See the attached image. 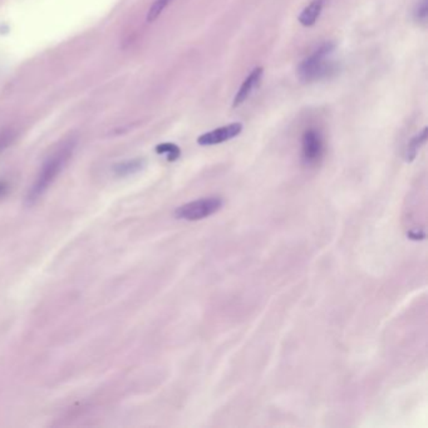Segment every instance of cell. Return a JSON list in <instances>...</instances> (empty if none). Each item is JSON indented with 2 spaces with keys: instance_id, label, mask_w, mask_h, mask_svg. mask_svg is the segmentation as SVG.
Listing matches in <instances>:
<instances>
[{
  "instance_id": "1",
  "label": "cell",
  "mask_w": 428,
  "mask_h": 428,
  "mask_svg": "<svg viewBox=\"0 0 428 428\" xmlns=\"http://www.w3.org/2000/svg\"><path fill=\"white\" fill-rule=\"evenodd\" d=\"M73 150L75 142L64 143L53 155L47 158L27 195L28 203L32 205L45 195V191L52 185L53 181L57 179L60 171L67 165L68 160L73 155Z\"/></svg>"
},
{
  "instance_id": "2",
  "label": "cell",
  "mask_w": 428,
  "mask_h": 428,
  "mask_svg": "<svg viewBox=\"0 0 428 428\" xmlns=\"http://www.w3.org/2000/svg\"><path fill=\"white\" fill-rule=\"evenodd\" d=\"M334 51L333 43H325L308 58L303 60L298 68V75L303 82H314L322 79L331 71V53Z\"/></svg>"
},
{
  "instance_id": "3",
  "label": "cell",
  "mask_w": 428,
  "mask_h": 428,
  "mask_svg": "<svg viewBox=\"0 0 428 428\" xmlns=\"http://www.w3.org/2000/svg\"><path fill=\"white\" fill-rule=\"evenodd\" d=\"M223 203H224L220 197H205L181 205L180 207H177V210L175 211V216L176 218L188 221L203 220L218 212L223 207Z\"/></svg>"
},
{
  "instance_id": "4",
  "label": "cell",
  "mask_w": 428,
  "mask_h": 428,
  "mask_svg": "<svg viewBox=\"0 0 428 428\" xmlns=\"http://www.w3.org/2000/svg\"><path fill=\"white\" fill-rule=\"evenodd\" d=\"M323 153V140L320 134L316 129H308L303 135L301 140V155L305 164L313 165Z\"/></svg>"
},
{
  "instance_id": "5",
  "label": "cell",
  "mask_w": 428,
  "mask_h": 428,
  "mask_svg": "<svg viewBox=\"0 0 428 428\" xmlns=\"http://www.w3.org/2000/svg\"><path fill=\"white\" fill-rule=\"evenodd\" d=\"M241 131H242V125L240 122H235L231 125L216 128L210 132L203 134L197 138V143L200 146H214L218 143L226 142L229 140H233L236 136L240 135Z\"/></svg>"
},
{
  "instance_id": "6",
  "label": "cell",
  "mask_w": 428,
  "mask_h": 428,
  "mask_svg": "<svg viewBox=\"0 0 428 428\" xmlns=\"http://www.w3.org/2000/svg\"><path fill=\"white\" fill-rule=\"evenodd\" d=\"M263 75V68L257 67L247 77V79L241 84L240 90H238L236 96L234 98V108H236V107L242 105V103L253 95V92H254L256 87L259 86L260 81H262Z\"/></svg>"
},
{
  "instance_id": "7",
  "label": "cell",
  "mask_w": 428,
  "mask_h": 428,
  "mask_svg": "<svg viewBox=\"0 0 428 428\" xmlns=\"http://www.w3.org/2000/svg\"><path fill=\"white\" fill-rule=\"evenodd\" d=\"M325 0H313L308 7L304 8L301 15H299V22L304 27H312L316 24L319 15L323 10Z\"/></svg>"
},
{
  "instance_id": "8",
  "label": "cell",
  "mask_w": 428,
  "mask_h": 428,
  "mask_svg": "<svg viewBox=\"0 0 428 428\" xmlns=\"http://www.w3.org/2000/svg\"><path fill=\"white\" fill-rule=\"evenodd\" d=\"M143 165H144V161L141 160V158L128 160V161H123V162L114 165L113 171L118 176H127V175H131V173L140 171L142 168Z\"/></svg>"
},
{
  "instance_id": "9",
  "label": "cell",
  "mask_w": 428,
  "mask_h": 428,
  "mask_svg": "<svg viewBox=\"0 0 428 428\" xmlns=\"http://www.w3.org/2000/svg\"><path fill=\"white\" fill-rule=\"evenodd\" d=\"M426 141H427V128H423V131L420 132L418 135L414 136V138L408 143L406 150V161H408V162L414 161L416 156H417V152L421 149L422 144H425Z\"/></svg>"
},
{
  "instance_id": "10",
  "label": "cell",
  "mask_w": 428,
  "mask_h": 428,
  "mask_svg": "<svg viewBox=\"0 0 428 428\" xmlns=\"http://www.w3.org/2000/svg\"><path fill=\"white\" fill-rule=\"evenodd\" d=\"M156 152L158 155H165L166 158L168 161H176L177 158H180L181 150L179 146H176L175 143H161L156 147Z\"/></svg>"
},
{
  "instance_id": "11",
  "label": "cell",
  "mask_w": 428,
  "mask_h": 428,
  "mask_svg": "<svg viewBox=\"0 0 428 428\" xmlns=\"http://www.w3.org/2000/svg\"><path fill=\"white\" fill-rule=\"evenodd\" d=\"M173 0H156L153 4H152V7L150 8V10H149V13H147V22H153V21H156L158 16L161 15V13L165 10L166 7H168L170 5V3H171Z\"/></svg>"
},
{
  "instance_id": "12",
  "label": "cell",
  "mask_w": 428,
  "mask_h": 428,
  "mask_svg": "<svg viewBox=\"0 0 428 428\" xmlns=\"http://www.w3.org/2000/svg\"><path fill=\"white\" fill-rule=\"evenodd\" d=\"M416 22L426 25L428 18V0H420L414 12Z\"/></svg>"
},
{
  "instance_id": "13",
  "label": "cell",
  "mask_w": 428,
  "mask_h": 428,
  "mask_svg": "<svg viewBox=\"0 0 428 428\" xmlns=\"http://www.w3.org/2000/svg\"><path fill=\"white\" fill-rule=\"evenodd\" d=\"M14 140V132L13 131H5L3 134H0V152L7 149L10 143Z\"/></svg>"
},
{
  "instance_id": "14",
  "label": "cell",
  "mask_w": 428,
  "mask_h": 428,
  "mask_svg": "<svg viewBox=\"0 0 428 428\" xmlns=\"http://www.w3.org/2000/svg\"><path fill=\"white\" fill-rule=\"evenodd\" d=\"M8 191V184L5 181H0V197L5 195Z\"/></svg>"
}]
</instances>
